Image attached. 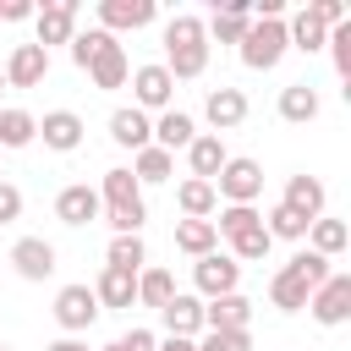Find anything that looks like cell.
Segmentation results:
<instances>
[{"label":"cell","instance_id":"obj_1","mask_svg":"<svg viewBox=\"0 0 351 351\" xmlns=\"http://www.w3.org/2000/svg\"><path fill=\"white\" fill-rule=\"evenodd\" d=\"M170 77H203L208 66V27L197 16H170L165 27V60H159Z\"/></svg>","mask_w":351,"mask_h":351},{"label":"cell","instance_id":"obj_2","mask_svg":"<svg viewBox=\"0 0 351 351\" xmlns=\"http://www.w3.org/2000/svg\"><path fill=\"white\" fill-rule=\"evenodd\" d=\"M285 49H291V44H285V16H252V22H247V33H241V66L274 71Z\"/></svg>","mask_w":351,"mask_h":351},{"label":"cell","instance_id":"obj_3","mask_svg":"<svg viewBox=\"0 0 351 351\" xmlns=\"http://www.w3.org/2000/svg\"><path fill=\"white\" fill-rule=\"evenodd\" d=\"M258 192H263V165L258 159H225V170L214 176V197H225V203H258Z\"/></svg>","mask_w":351,"mask_h":351},{"label":"cell","instance_id":"obj_4","mask_svg":"<svg viewBox=\"0 0 351 351\" xmlns=\"http://www.w3.org/2000/svg\"><path fill=\"white\" fill-rule=\"evenodd\" d=\"M307 307H313L318 324H346V318H351V274H329V280L307 296Z\"/></svg>","mask_w":351,"mask_h":351},{"label":"cell","instance_id":"obj_5","mask_svg":"<svg viewBox=\"0 0 351 351\" xmlns=\"http://www.w3.org/2000/svg\"><path fill=\"white\" fill-rule=\"evenodd\" d=\"M0 71H5V88H38V82L49 77V49H38V44H16L11 60H5Z\"/></svg>","mask_w":351,"mask_h":351},{"label":"cell","instance_id":"obj_6","mask_svg":"<svg viewBox=\"0 0 351 351\" xmlns=\"http://www.w3.org/2000/svg\"><path fill=\"white\" fill-rule=\"evenodd\" d=\"M192 280H197V291L214 302V296H230V291H236V280H241V263H236V258H225V252H208V258H197Z\"/></svg>","mask_w":351,"mask_h":351},{"label":"cell","instance_id":"obj_7","mask_svg":"<svg viewBox=\"0 0 351 351\" xmlns=\"http://www.w3.org/2000/svg\"><path fill=\"white\" fill-rule=\"evenodd\" d=\"M93 318H99V296H93L88 285H60V296H55V324L77 335V329H88Z\"/></svg>","mask_w":351,"mask_h":351},{"label":"cell","instance_id":"obj_8","mask_svg":"<svg viewBox=\"0 0 351 351\" xmlns=\"http://www.w3.org/2000/svg\"><path fill=\"white\" fill-rule=\"evenodd\" d=\"M33 16H38V38H33L38 49H49V44H71V38H77V5H71V0H49V5L33 11Z\"/></svg>","mask_w":351,"mask_h":351},{"label":"cell","instance_id":"obj_9","mask_svg":"<svg viewBox=\"0 0 351 351\" xmlns=\"http://www.w3.org/2000/svg\"><path fill=\"white\" fill-rule=\"evenodd\" d=\"M132 93H137V110H165L170 93H176V77L154 60V66H137L132 71Z\"/></svg>","mask_w":351,"mask_h":351},{"label":"cell","instance_id":"obj_10","mask_svg":"<svg viewBox=\"0 0 351 351\" xmlns=\"http://www.w3.org/2000/svg\"><path fill=\"white\" fill-rule=\"evenodd\" d=\"M280 203H285L296 219H307V225H313V219H324V181H318V176H291Z\"/></svg>","mask_w":351,"mask_h":351},{"label":"cell","instance_id":"obj_11","mask_svg":"<svg viewBox=\"0 0 351 351\" xmlns=\"http://www.w3.org/2000/svg\"><path fill=\"white\" fill-rule=\"evenodd\" d=\"M11 263H16L22 280H49V274H55V247H49L44 236H22V241L11 247Z\"/></svg>","mask_w":351,"mask_h":351},{"label":"cell","instance_id":"obj_12","mask_svg":"<svg viewBox=\"0 0 351 351\" xmlns=\"http://www.w3.org/2000/svg\"><path fill=\"white\" fill-rule=\"evenodd\" d=\"M38 137H44V148L71 154V148L82 143V115H71V110H49V115L38 121Z\"/></svg>","mask_w":351,"mask_h":351},{"label":"cell","instance_id":"obj_13","mask_svg":"<svg viewBox=\"0 0 351 351\" xmlns=\"http://www.w3.org/2000/svg\"><path fill=\"white\" fill-rule=\"evenodd\" d=\"M247 318H252V302L241 291L203 302V329H247Z\"/></svg>","mask_w":351,"mask_h":351},{"label":"cell","instance_id":"obj_14","mask_svg":"<svg viewBox=\"0 0 351 351\" xmlns=\"http://www.w3.org/2000/svg\"><path fill=\"white\" fill-rule=\"evenodd\" d=\"M203 110H208V126H214V132H230V126L247 121V93H241V88H214Z\"/></svg>","mask_w":351,"mask_h":351},{"label":"cell","instance_id":"obj_15","mask_svg":"<svg viewBox=\"0 0 351 351\" xmlns=\"http://www.w3.org/2000/svg\"><path fill=\"white\" fill-rule=\"evenodd\" d=\"M186 159H192V176H197V181H214L230 154H225V143H219L214 132H197V137L186 143Z\"/></svg>","mask_w":351,"mask_h":351},{"label":"cell","instance_id":"obj_16","mask_svg":"<svg viewBox=\"0 0 351 351\" xmlns=\"http://www.w3.org/2000/svg\"><path fill=\"white\" fill-rule=\"evenodd\" d=\"M55 214H60V225H93L99 219V192L77 181V186H66L55 197Z\"/></svg>","mask_w":351,"mask_h":351},{"label":"cell","instance_id":"obj_17","mask_svg":"<svg viewBox=\"0 0 351 351\" xmlns=\"http://www.w3.org/2000/svg\"><path fill=\"white\" fill-rule=\"evenodd\" d=\"M159 318H165V329H170V335L192 340V335L203 329V302H197V296H181V291H176V296H170V302L159 307Z\"/></svg>","mask_w":351,"mask_h":351},{"label":"cell","instance_id":"obj_18","mask_svg":"<svg viewBox=\"0 0 351 351\" xmlns=\"http://www.w3.org/2000/svg\"><path fill=\"white\" fill-rule=\"evenodd\" d=\"M110 137L121 143V148H132V154H143L148 143H154V132H148V115L132 104V110H115L110 115Z\"/></svg>","mask_w":351,"mask_h":351},{"label":"cell","instance_id":"obj_19","mask_svg":"<svg viewBox=\"0 0 351 351\" xmlns=\"http://www.w3.org/2000/svg\"><path fill=\"white\" fill-rule=\"evenodd\" d=\"M99 22H104V33L110 27H148L154 22V0H104Z\"/></svg>","mask_w":351,"mask_h":351},{"label":"cell","instance_id":"obj_20","mask_svg":"<svg viewBox=\"0 0 351 351\" xmlns=\"http://www.w3.org/2000/svg\"><path fill=\"white\" fill-rule=\"evenodd\" d=\"M148 132L159 137L154 148H165V154H176V148H186V143L197 137V126H192V115H186V110H165V115H159Z\"/></svg>","mask_w":351,"mask_h":351},{"label":"cell","instance_id":"obj_21","mask_svg":"<svg viewBox=\"0 0 351 351\" xmlns=\"http://www.w3.org/2000/svg\"><path fill=\"white\" fill-rule=\"evenodd\" d=\"M247 22H252V5H247V0H230V5H219V11H214V22H203V27H208L219 44H241Z\"/></svg>","mask_w":351,"mask_h":351},{"label":"cell","instance_id":"obj_22","mask_svg":"<svg viewBox=\"0 0 351 351\" xmlns=\"http://www.w3.org/2000/svg\"><path fill=\"white\" fill-rule=\"evenodd\" d=\"M176 203H181V214H186V219H208L219 197H214V181H197V176H186V181L176 186Z\"/></svg>","mask_w":351,"mask_h":351},{"label":"cell","instance_id":"obj_23","mask_svg":"<svg viewBox=\"0 0 351 351\" xmlns=\"http://www.w3.org/2000/svg\"><path fill=\"white\" fill-rule=\"evenodd\" d=\"M214 241H219L214 219H181V225H176V247H181L186 258H208Z\"/></svg>","mask_w":351,"mask_h":351},{"label":"cell","instance_id":"obj_24","mask_svg":"<svg viewBox=\"0 0 351 351\" xmlns=\"http://www.w3.org/2000/svg\"><path fill=\"white\" fill-rule=\"evenodd\" d=\"M99 307H132L137 302V274H121V269H104L99 285H93Z\"/></svg>","mask_w":351,"mask_h":351},{"label":"cell","instance_id":"obj_25","mask_svg":"<svg viewBox=\"0 0 351 351\" xmlns=\"http://www.w3.org/2000/svg\"><path fill=\"white\" fill-rule=\"evenodd\" d=\"M88 77H93V88H121L126 77H132V60H126V49L121 44H110L93 66H88Z\"/></svg>","mask_w":351,"mask_h":351},{"label":"cell","instance_id":"obj_26","mask_svg":"<svg viewBox=\"0 0 351 351\" xmlns=\"http://www.w3.org/2000/svg\"><path fill=\"white\" fill-rule=\"evenodd\" d=\"M324 38H329V27H324L313 11H296V16L285 22V44H296V49H307V55L324 49Z\"/></svg>","mask_w":351,"mask_h":351},{"label":"cell","instance_id":"obj_27","mask_svg":"<svg viewBox=\"0 0 351 351\" xmlns=\"http://www.w3.org/2000/svg\"><path fill=\"white\" fill-rule=\"evenodd\" d=\"M307 296H313V291H307L291 269H280V274L269 280V302H274L280 313H302V307H307Z\"/></svg>","mask_w":351,"mask_h":351},{"label":"cell","instance_id":"obj_28","mask_svg":"<svg viewBox=\"0 0 351 351\" xmlns=\"http://www.w3.org/2000/svg\"><path fill=\"white\" fill-rule=\"evenodd\" d=\"M33 137H38V121L27 110H16V104L0 110V148H27Z\"/></svg>","mask_w":351,"mask_h":351},{"label":"cell","instance_id":"obj_29","mask_svg":"<svg viewBox=\"0 0 351 351\" xmlns=\"http://www.w3.org/2000/svg\"><path fill=\"white\" fill-rule=\"evenodd\" d=\"M99 203L115 208V203H143V186L132 170H104V186H99Z\"/></svg>","mask_w":351,"mask_h":351},{"label":"cell","instance_id":"obj_30","mask_svg":"<svg viewBox=\"0 0 351 351\" xmlns=\"http://www.w3.org/2000/svg\"><path fill=\"white\" fill-rule=\"evenodd\" d=\"M143 263H148V247H143V236H115V241H110V263H104V269L143 274Z\"/></svg>","mask_w":351,"mask_h":351},{"label":"cell","instance_id":"obj_31","mask_svg":"<svg viewBox=\"0 0 351 351\" xmlns=\"http://www.w3.org/2000/svg\"><path fill=\"white\" fill-rule=\"evenodd\" d=\"M280 115H285V121H296V126H302V121H313V115H318V93H313L307 82H291V88L280 93Z\"/></svg>","mask_w":351,"mask_h":351},{"label":"cell","instance_id":"obj_32","mask_svg":"<svg viewBox=\"0 0 351 351\" xmlns=\"http://www.w3.org/2000/svg\"><path fill=\"white\" fill-rule=\"evenodd\" d=\"M170 296H176L170 269H143V274H137V302H143V307H165Z\"/></svg>","mask_w":351,"mask_h":351},{"label":"cell","instance_id":"obj_33","mask_svg":"<svg viewBox=\"0 0 351 351\" xmlns=\"http://www.w3.org/2000/svg\"><path fill=\"white\" fill-rule=\"evenodd\" d=\"M252 225H263V214L258 208H247V203H225L219 208V219H214V230L225 236V241H236L241 230H252Z\"/></svg>","mask_w":351,"mask_h":351},{"label":"cell","instance_id":"obj_34","mask_svg":"<svg viewBox=\"0 0 351 351\" xmlns=\"http://www.w3.org/2000/svg\"><path fill=\"white\" fill-rule=\"evenodd\" d=\"M346 241H351V230H346L340 219H313V252H318V258H340Z\"/></svg>","mask_w":351,"mask_h":351},{"label":"cell","instance_id":"obj_35","mask_svg":"<svg viewBox=\"0 0 351 351\" xmlns=\"http://www.w3.org/2000/svg\"><path fill=\"white\" fill-rule=\"evenodd\" d=\"M110 44H115V33H104V27H93V33H77V38H71V60L88 71V66H93V60H99Z\"/></svg>","mask_w":351,"mask_h":351},{"label":"cell","instance_id":"obj_36","mask_svg":"<svg viewBox=\"0 0 351 351\" xmlns=\"http://www.w3.org/2000/svg\"><path fill=\"white\" fill-rule=\"evenodd\" d=\"M170 170H176V154H165V148L148 143V148L137 154V170H132V176H137V186H143V181H165Z\"/></svg>","mask_w":351,"mask_h":351},{"label":"cell","instance_id":"obj_37","mask_svg":"<svg viewBox=\"0 0 351 351\" xmlns=\"http://www.w3.org/2000/svg\"><path fill=\"white\" fill-rule=\"evenodd\" d=\"M285 269H291V274H296V280H302L307 291H318V285L329 280V258H318V252H296V258H291Z\"/></svg>","mask_w":351,"mask_h":351},{"label":"cell","instance_id":"obj_38","mask_svg":"<svg viewBox=\"0 0 351 351\" xmlns=\"http://www.w3.org/2000/svg\"><path fill=\"white\" fill-rule=\"evenodd\" d=\"M263 230H269V236H280V241H302V236H307V219H296V214H291L285 203H274V208H269V225H263Z\"/></svg>","mask_w":351,"mask_h":351},{"label":"cell","instance_id":"obj_39","mask_svg":"<svg viewBox=\"0 0 351 351\" xmlns=\"http://www.w3.org/2000/svg\"><path fill=\"white\" fill-rule=\"evenodd\" d=\"M269 247H274V236H269L263 225H252V230H241V236L230 241V258H247V263H252V258H269Z\"/></svg>","mask_w":351,"mask_h":351},{"label":"cell","instance_id":"obj_40","mask_svg":"<svg viewBox=\"0 0 351 351\" xmlns=\"http://www.w3.org/2000/svg\"><path fill=\"white\" fill-rule=\"evenodd\" d=\"M104 219L115 225V236H137V230H143V219H148V203H115Z\"/></svg>","mask_w":351,"mask_h":351},{"label":"cell","instance_id":"obj_41","mask_svg":"<svg viewBox=\"0 0 351 351\" xmlns=\"http://www.w3.org/2000/svg\"><path fill=\"white\" fill-rule=\"evenodd\" d=\"M197 351H252V335L247 329H208L197 340Z\"/></svg>","mask_w":351,"mask_h":351},{"label":"cell","instance_id":"obj_42","mask_svg":"<svg viewBox=\"0 0 351 351\" xmlns=\"http://www.w3.org/2000/svg\"><path fill=\"white\" fill-rule=\"evenodd\" d=\"M329 49H335V71L340 77H351V22L346 27H329V38H324Z\"/></svg>","mask_w":351,"mask_h":351},{"label":"cell","instance_id":"obj_43","mask_svg":"<svg viewBox=\"0 0 351 351\" xmlns=\"http://www.w3.org/2000/svg\"><path fill=\"white\" fill-rule=\"evenodd\" d=\"M307 11H313L324 27H346V5H340V0H313Z\"/></svg>","mask_w":351,"mask_h":351},{"label":"cell","instance_id":"obj_44","mask_svg":"<svg viewBox=\"0 0 351 351\" xmlns=\"http://www.w3.org/2000/svg\"><path fill=\"white\" fill-rule=\"evenodd\" d=\"M11 219H22V192L11 181H0V225H11Z\"/></svg>","mask_w":351,"mask_h":351},{"label":"cell","instance_id":"obj_45","mask_svg":"<svg viewBox=\"0 0 351 351\" xmlns=\"http://www.w3.org/2000/svg\"><path fill=\"white\" fill-rule=\"evenodd\" d=\"M27 16H33L27 0H0V22H27Z\"/></svg>","mask_w":351,"mask_h":351},{"label":"cell","instance_id":"obj_46","mask_svg":"<svg viewBox=\"0 0 351 351\" xmlns=\"http://www.w3.org/2000/svg\"><path fill=\"white\" fill-rule=\"evenodd\" d=\"M121 346H126V351H154L159 340H154V329H132V335H126Z\"/></svg>","mask_w":351,"mask_h":351},{"label":"cell","instance_id":"obj_47","mask_svg":"<svg viewBox=\"0 0 351 351\" xmlns=\"http://www.w3.org/2000/svg\"><path fill=\"white\" fill-rule=\"evenodd\" d=\"M154 351H197V340H181V335H170V340H159Z\"/></svg>","mask_w":351,"mask_h":351},{"label":"cell","instance_id":"obj_48","mask_svg":"<svg viewBox=\"0 0 351 351\" xmlns=\"http://www.w3.org/2000/svg\"><path fill=\"white\" fill-rule=\"evenodd\" d=\"M44 351H88L82 340H55V346H44Z\"/></svg>","mask_w":351,"mask_h":351},{"label":"cell","instance_id":"obj_49","mask_svg":"<svg viewBox=\"0 0 351 351\" xmlns=\"http://www.w3.org/2000/svg\"><path fill=\"white\" fill-rule=\"evenodd\" d=\"M104 351H126V346H121V340H115V346H104Z\"/></svg>","mask_w":351,"mask_h":351},{"label":"cell","instance_id":"obj_50","mask_svg":"<svg viewBox=\"0 0 351 351\" xmlns=\"http://www.w3.org/2000/svg\"><path fill=\"white\" fill-rule=\"evenodd\" d=\"M0 88H5V71H0Z\"/></svg>","mask_w":351,"mask_h":351},{"label":"cell","instance_id":"obj_51","mask_svg":"<svg viewBox=\"0 0 351 351\" xmlns=\"http://www.w3.org/2000/svg\"><path fill=\"white\" fill-rule=\"evenodd\" d=\"M0 351H5V346H0Z\"/></svg>","mask_w":351,"mask_h":351}]
</instances>
